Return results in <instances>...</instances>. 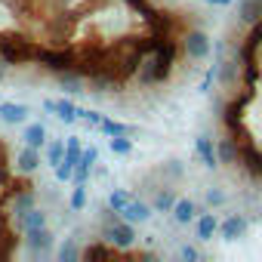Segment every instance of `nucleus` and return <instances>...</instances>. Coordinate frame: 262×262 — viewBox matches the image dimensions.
<instances>
[{
	"label": "nucleus",
	"mask_w": 262,
	"mask_h": 262,
	"mask_svg": "<svg viewBox=\"0 0 262 262\" xmlns=\"http://www.w3.org/2000/svg\"><path fill=\"white\" fill-rule=\"evenodd\" d=\"M102 241L105 244H114L117 250H129L136 244V228L133 222H126V219H117L114 210L108 207L105 210V228H102Z\"/></svg>",
	"instance_id": "f257e3e1"
},
{
	"label": "nucleus",
	"mask_w": 262,
	"mask_h": 262,
	"mask_svg": "<svg viewBox=\"0 0 262 262\" xmlns=\"http://www.w3.org/2000/svg\"><path fill=\"white\" fill-rule=\"evenodd\" d=\"M37 50L40 47H34V40H28V37H0V59H4L7 65L34 62Z\"/></svg>",
	"instance_id": "f03ea898"
},
{
	"label": "nucleus",
	"mask_w": 262,
	"mask_h": 262,
	"mask_svg": "<svg viewBox=\"0 0 262 262\" xmlns=\"http://www.w3.org/2000/svg\"><path fill=\"white\" fill-rule=\"evenodd\" d=\"M176 56H179V47H176V40H173L170 34L158 37V43H155V56H151V62H155V83H164V80L173 74Z\"/></svg>",
	"instance_id": "7ed1b4c3"
},
{
	"label": "nucleus",
	"mask_w": 262,
	"mask_h": 262,
	"mask_svg": "<svg viewBox=\"0 0 262 262\" xmlns=\"http://www.w3.org/2000/svg\"><path fill=\"white\" fill-rule=\"evenodd\" d=\"M74 28H77V16H71V13H53V16H47V22H43L47 40H50L53 47H65V43L71 40Z\"/></svg>",
	"instance_id": "20e7f679"
},
{
	"label": "nucleus",
	"mask_w": 262,
	"mask_h": 262,
	"mask_svg": "<svg viewBox=\"0 0 262 262\" xmlns=\"http://www.w3.org/2000/svg\"><path fill=\"white\" fill-rule=\"evenodd\" d=\"M34 62H40L43 68H50V71H74L77 68V53L74 50H65V47H56V50H37V59Z\"/></svg>",
	"instance_id": "39448f33"
},
{
	"label": "nucleus",
	"mask_w": 262,
	"mask_h": 262,
	"mask_svg": "<svg viewBox=\"0 0 262 262\" xmlns=\"http://www.w3.org/2000/svg\"><path fill=\"white\" fill-rule=\"evenodd\" d=\"M80 155H83V148H80V139H77V136H68V139H65V158H62V164H56V167H53L59 182H68V179H74V167L80 164Z\"/></svg>",
	"instance_id": "423d86ee"
},
{
	"label": "nucleus",
	"mask_w": 262,
	"mask_h": 262,
	"mask_svg": "<svg viewBox=\"0 0 262 262\" xmlns=\"http://www.w3.org/2000/svg\"><path fill=\"white\" fill-rule=\"evenodd\" d=\"M210 37L201 31V28H191L185 37H182V53L188 56V59H194V62H201V59H207L210 56Z\"/></svg>",
	"instance_id": "0eeeda50"
},
{
	"label": "nucleus",
	"mask_w": 262,
	"mask_h": 262,
	"mask_svg": "<svg viewBox=\"0 0 262 262\" xmlns=\"http://www.w3.org/2000/svg\"><path fill=\"white\" fill-rule=\"evenodd\" d=\"M25 244H28L31 253H47V250L53 247V231H50L47 225H40V228H28V231H25Z\"/></svg>",
	"instance_id": "6e6552de"
},
{
	"label": "nucleus",
	"mask_w": 262,
	"mask_h": 262,
	"mask_svg": "<svg viewBox=\"0 0 262 262\" xmlns=\"http://www.w3.org/2000/svg\"><path fill=\"white\" fill-rule=\"evenodd\" d=\"M96 161H99V148H96V145L83 148V155H80V164L74 167V182H77V185H86V179H90V170L96 167Z\"/></svg>",
	"instance_id": "1a4fd4ad"
},
{
	"label": "nucleus",
	"mask_w": 262,
	"mask_h": 262,
	"mask_svg": "<svg viewBox=\"0 0 262 262\" xmlns=\"http://www.w3.org/2000/svg\"><path fill=\"white\" fill-rule=\"evenodd\" d=\"M34 207V188L28 185V188H22V191H16L13 198H10V213H13V219L19 222L28 210Z\"/></svg>",
	"instance_id": "9d476101"
},
{
	"label": "nucleus",
	"mask_w": 262,
	"mask_h": 262,
	"mask_svg": "<svg viewBox=\"0 0 262 262\" xmlns=\"http://www.w3.org/2000/svg\"><path fill=\"white\" fill-rule=\"evenodd\" d=\"M120 219L133 222V225H136V222H148V219H151V207L133 198V201H129V204H126V207L120 210Z\"/></svg>",
	"instance_id": "9b49d317"
},
{
	"label": "nucleus",
	"mask_w": 262,
	"mask_h": 262,
	"mask_svg": "<svg viewBox=\"0 0 262 262\" xmlns=\"http://www.w3.org/2000/svg\"><path fill=\"white\" fill-rule=\"evenodd\" d=\"M37 167H40V148H31V145H25V148L16 155V170L28 176V173H34Z\"/></svg>",
	"instance_id": "f8f14e48"
},
{
	"label": "nucleus",
	"mask_w": 262,
	"mask_h": 262,
	"mask_svg": "<svg viewBox=\"0 0 262 262\" xmlns=\"http://www.w3.org/2000/svg\"><path fill=\"white\" fill-rule=\"evenodd\" d=\"M25 117H28V105H22V102H0V120L4 123H25Z\"/></svg>",
	"instance_id": "ddd939ff"
},
{
	"label": "nucleus",
	"mask_w": 262,
	"mask_h": 262,
	"mask_svg": "<svg viewBox=\"0 0 262 262\" xmlns=\"http://www.w3.org/2000/svg\"><path fill=\"white\" fill-rule=\"evenodd\" d=\"M244 231H247V219H244V216H228V219L219 225L222 241H237V237H244Z\"/></svg>",
	"instance_id": "4468645a"
},
{
	"label": "nucleus",
	"mask_w": 262,
	"mask_h": 262,
	"mask_svg": "<svg viewBox=\"0 0 262 262\" xmlns=\"http://www.w3.org/2000/svg\"><path fill=\"white\" fill-rule=\"evenodd\" d=\"M237 16L247 25H259L262 22V0H241V4H237Z\"/></svg>",
	"instance_id": "2eb2a0df"
},
{
	"label": "nucleus",
	"mask_w": 262,
	"mask_h": 262,
	"mask_svg": "<svg viewBox=\"0 0 262 262\" xmlns=\"http://www.w3.org/2000/svg\"><path fill=\"white\" fill-rule=\"evenodd\" d=\"M56 77H59V86H62L65 93H71V96H77V93H86V90H83V86H86V80H83L77 71H59Z\"/></svg>",
	"instance_id": "dca6fc26"
},
{
	"label": "nucleus",
	"mask_w": 262,
	"mask_h": 262,
	"mask_svg": "<svg viewBox=\"0 0 262 262\" xmlns=\"http://www.w3.org/2000/svg\"><path fill=\"white\" fill-rule=\"evenodd\" d=\"M198 158L204 161V167H207V170L219 167V155H216V148H213V139H210V136H198Z\"/></svg>",
	"instance_id": "f3484780"
},
{
	"label": "nucleus",
	"mask_w": 262,
	"mask_h": 262,
	"mask_svg": "<svg viewBox=\"0 0 262 262\" xmlns=\"http://www.w3.org/2000/svg\"><path fill=\"white\" fill-rule=\"evenodd\" d=\"M22 139H25V145H31V148H43V145H47V126H43V123H28L25 133H22Z\"/></svg>",
	"instance_id": "a211bd4d"
},
{
	"label": "nucleus",
	"mask_w": 262,
	"mask_h": 262,
	"mask_svg": "<svg viewBox=\"0 0 262 262\" xmlns=\"http://www.w3.org/2000/svg\"><path fill=\"white\" fill-rule=\"evenodd\" d=\"M216 155H219V164H237L241 161V148L234 145V139H222L216 145Z\"/></svg>",
	"instance_id": "6ab92c4d"
},
{
	"label": "nucleus",
	"mask_w": 262,
	"mask_h": 262,
	"mask_svg": "<svg viewBox=\"0 0 262 262\" xmlns=\"http://www.w3.org/2000/svg\"><path fill=\"white\" fill-rule=\"evenodd\" d=\"M194 213H198V207H194V201H188V198L176 201V207H173V219H176L179 225H188V222L194 219Z\"/></svg>",
	"instance_id": "aec40b11"
},
{
	"label": "nucleus",
	"mask_w": 262,
	"mask_h": 262,
	"mask_svg": "<svg viewBox=\"0 0 262 262\" xmlns=\"http://www.w3.org/2000/svg\"><path fill=\"white\" fill-rule=\"evenodd\" d=\"M99 129H102V133H108V136H133L136 133L129 123H120V120H111V117H102Z\"/></svg>",
	"instance_id": "412c9836"
},
{
	"label": "nucleus",
	"mask_w": 262,
	"mask_h": 262,
	"mask_svg": "<svg viewBox=\"0 0 262 262\" xmlns=\"http://www.w3.org/2000/svg\"><path fill=\"white\" fill-rule=\"evenodd\" d=\"M216 231H219L216 216H213V213H201V219H198V237H201V241H213Z\"/></svg>",
	"instance_id": "4be33fe9"
},
{
	"label": "nucleus",
	"mask_w": 262,
	"mask_h": 262,
	"mask_svg": "<svg viewBox=\"0 0 262 262\" xmlns=\"http://www.w3.org/2000/svg\"><path fill=\"white\" fill-rule=\"evenodd\" d=\"M16 225H19L22 231H28V228H40V225H47V213H43V210H37V207H31V210L16 222Z\"/></svg>",
	"instance_id": "5701e85b"
},
{
	"label": "nucleus",
	"mask_w": 262,
	"mask_h": 262,
	"mask_svg": "<svg viewBox=\"0 0 262 262\" xmlns=\"http://www.w3.org/2000/svg\"><path fill=\"white\" fill-rule=\"evenodd\" d=\"M59 120H65V123H74L77 120V105L71 102V99H62V102H56V111H53Z\"/></svg>",
	"instance_id": "b1692460"
},
{
	"label": "nucleus",
	"mask_w": 262,
	"mask_h": 262,
	"mask_svg": "<svg viewBox=\"0 0 262 262\" xmlns=\"http://www.w3.org/2000/svg\"><path fill=\"white\" fill-rule=\"evenodd\" d=\"M80 256H86V259H111V256H117V247H114V244H108V247L93 244V247H86Z\"/></svg>",
	"instance_id": "393cba45"
},
{
	"label": "nucleus",
	"mask_w": 262,
	"mask_h": 262,
	"mask_svg": "<svg viewBox=\"0 0 262 262\" xmlns=\"http://www.w3.org/2000/svg\"><path fill=\"white\" fill-rule=\"evenodd\" d=\"M62 158H65V139H53L47 145V161L56 167V164H62Z\"/></svg>",
	"instance_id": "a878e982"
},
{
	"label": "nucleus",
	"mask_w": 262,
	"mask_h": 262,
	"mask_svg": "<svg viewBox=\"0 0 262 262\" xmlns=\"http://www.w3.org/2000/svg\"><path fill=\"white\" fill-rule=\"evenodd\" d=\"M129 201H133V194H129V191H111V194H108V207H111L114 213H120Z\"/></svg>",
	"instance_id": "bb28decb"
},
{
	"label": "nucleus",
	"mask_w": 262,
	"mask_h": 262,
	"mask_svg": "<svg viewBox=\"0 0 262 262\" xmlns=\"http://www.w3.org/2000/svg\"><path fill=\"white\" fill-rule=\"evenodd\" d=\"M59 259H62V262H77V259H80L77 244H74V241H65V244L59 247Z\"/></svg>",
	"instance_id": "cd10ccee"
},
{
	"label": "nucleus",
	"mask_w": 262,
	"mask_h": 262,
	"mask_svg": "<svg viewBox=\"0 0 262 262\" xmlns=\"http://www.w3.org/2000/svg\"><path fill=\"white\" fill-rule=\"evenodd\" d=\"M111 151L114 155H129V151H133V142H129V136H111Z\"/></svg>",
	"instance_id": "c85d7f7f"
},
{
	"label": "nucleus",
	"mask_w": 262,
	"mask_h": 262,
	"mask_svg": "<svg viewBox=\"0 0 262 262\" xmlns=\"http://www.w3.org/2000/svg\"><path fill=\"white\" fill-rule=\"evenodd\" d=\"M176 207V198L170 194V191H158L155 194V210H164V213H170Z\"/></svg>",
	"instance_id": "c756f323"
},
{
	"label": "nucleus",
	"mask_w": 262,
	"mask_h": 262,
	"mask_svg": "<svg viewBox=\"0 0 262 262\" xmlns=\"http://www.w3.org/2000/svg\"><path fill=\"white\" fill-rule=\"evenodd\" d=\"M86 207V185H74L71 191V210H83Z\"/></svg>",
	"instance_id": "7c9ffc66"
},
{
	"label": "nucleus",
	"mask_w": 262,
	"mask_h": 262,
	"mask_svg": "<svg viewBox=\"0 0 262 262\" xmlns=\"http://www.w3.org/2000/svg\"><path fill=\"white\" fill-rule=\"evenodd\" d=\"M126 4L133 7V10H142V13H145V19H148V16H155V10H151V7L145 4V0H126Z\"/></svg>",
	"instance_id": "2f4dec72"
},
{
	"label": "nucleus",
	"mask_w": 262,
	"mask_h": 262,
	"mask_svg": "<svg viewBox=\"0 0 262 262\" xmlns=\"http://www.w3.org/2000/svg\"><path fill=\"white\" fill-rule=\"evenodd\" d=\"M207 204L210 207H219V204H225V194L222 191H207Z\"/></svg>",
	"instance_id": "473e14b6"
},
{
	"label": "nucleus",
	"mask_w": 262,
	"mask_h": 262,
	"mask_svg": "<svg viewBox=\"0 0 262 262\" xmlns=\"http://www.w3.org/2000/svg\"><path fill=\"white\" fill-rule=\"evenodd\" d=\"M179 253H182V259H188V262H191V259H198V250H194V247H188V244H185Z\"/></svg>",
	"instance_id": "72a5a7b5"
},
{
	"label": "nucleus",
	"mask_w": 262,
	"mask_h": 262,
	"mask_svg": "<svg viewBox=\"0 0 262 262\" xmlns=\"http://www.w3.org/2000/svg\"><path fill=\"white\" fill-rule=\"evenodd\" d=\"M4 65H7V62H4V59H0V80H4V77H7V68H4Z\"/></svg>",
	"instance_id": "f704fd0d"
},
{
	"label": "nucleus",
	"mask_w": 262,
	"mask_h": 262,
	"mask_svg": "<svg viewBox=\"0 0 262 262\" xmlns=\"http://www.w3.org/2000/svg\"><path fill=\"white\" fill-rule=\"evenodd\" d=\"M207 4H219V7H225V4H231V0H207Z\"/></svg>",
	"instance_id": "c9c22d12"
}]
</instances>
